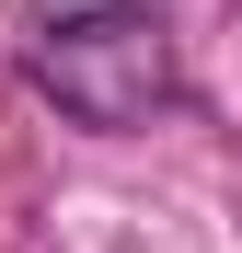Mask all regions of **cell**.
I'll list each match as a JSON object with an SVG mask.
<instances>
[{"mask_svg":"<svg viewBox=\"0 0 242 253\" xmlns=\"http://www.w3.org/2000/svg\"><path fill=\"white\" fill-rule=\"evenodd\" d=\"M35 92L69 126H150L173 104V23L150 0H93V12H58L35 35Z\"/></svg>","mask_w":242,"mask_h":253,"instance_id":"6da1fadb","label":"cell"}]
</instances>
